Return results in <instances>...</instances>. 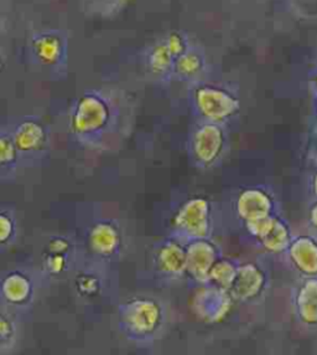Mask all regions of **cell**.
Here are the masks:
<instances>
[{"label":"cell","mask_w":317,"mask_h":355,"mask_svg":"<svg viewBox=\"0 0 317 355\" xmlns=\"http://www.w3.org/2000/svg\"><path fill=\"white\" fill-rule=\"evenodd\" d=\"M111 121L108 102L97 94L83 95L71 114V130L81 139H92L106 130Z\"/></svg>","instance_id":"2"},{"label":"cell","mask_w":317,"mask_h":355,"mask_svg":"<svg viewBox=\"0 0 317 355\" xmlns=\"http://www.w3.org/2000/svg\"><path fill=\"white\" fill-rule=\"evenodd\" d=\"M17 225L15 219L9 211H1L0 214V243L1 245L10 243L15 236Z\"/></svg>","instance_id":"25"},{"label":"cell","mask_w":317,"mask_h":355,"mask_svg":"<svg viewBox=\"0 0 317 355\" xmlns=\"http://www.w3.org/2000/svg\"><path fill=\"white\" fill-rule=\"evenodd\" d=\"M266 287V275L258 265L248 262L238 266V272L229 293L233 301L249 302L258 298Z\"/></svg>","instance_id":"7"},{"label":"cell","mask_w":317,"mask_h":355,"mask_svg":"<svg viewBox=\"0 0 317 355\" xmlns=\"http://www.w3.org/2000/svg\"><path fill=\"white\" fill-rule=\"evenodd\" d=\"M175 60L166 42H158L147 53V67L155 76H167L174 72Z\"/></svg>","instance_id":"18"},{"label":"cell","mask_w":317,"mask_h":355,"mask_svg":"<svg viewBox=\"0 0 317 355\" xmlns=\"http://www.w3.org/2000/svg\"><path fill=\"white\" fill-rule=\"evenodd\" d=\"M194 107L207 122L222 125L239 112L241 102L228 89L216 85H201L194 89Z\"/></svg>","instance_id":"3"},{"label":"cell","mask_w":317,"mask_h":355,"mask_svg":"<svg viewBox=\"0 0 317 355\" xmlns=\"http://www.w3.org/2000/svg\"><path fill=\"white\" fill-rule=\"evenodd\" d=\"M237 214L244 223L262 219L274 213L273 196L262 188H248L242 191L235 204Z\"/></svg>","instance_id":"10"},{"label":"cell","mask_w":317,"mask_h":355,"mask_svg":"<svg viewBox=\"0 0 317 355\" xmlns=\"http://www.w3.org/2000/svg\"><path fill=\"white\" fill-rule=\"evenodd\" d=\"M226 135L222 125L205 121L199 125L191 137V154L200 168H210L224 153Z\"/></svg>","instance_id":"5"},{"label":"cell","mask_w":317,"mask_h":355,"mask_svg":"<svg viewBox=\"0 0 317 355\" xmlns=\"http://www.w3.org/2000/svg\"><path fill=\"white\" fill-rule=\"evenodd\" d=\"M205 69V58L203 55L194 50L188 49V51L182 53L175 60V69L174 72H176L179 76L183 80H191L194 77L199 76L201 72Z\"/></svg>","instance_id":"19"},{"label":"cell","mask_w":317,"mask_h":355,"mask_svg":"<svg viewBox=\"0 0 317 355\" xmlns=\"http://www.w3.org/2000/svg\"><path fill=\"white\" fill-rule=\"evenodd\" d=\"M167 48L170 50V53H172V56L177 59L179 56H181L182 53H186L188 50V42L186 39L183 37L182 34L177 33V31H172L167 36V39L165 40Z\"/></svg>","instance_id":"27"},{"label":"cell","mask_w":317,"mask_h":355,"mask_svg":"<svg viewBox=\"0 0 317 355\" xmlns=\"http://www.w3.org/2000/svg\"><path fill=\"white\" fill-rule=\"evenodd\" d=\"M233 298L228 291L218 288L211 284V287H207L201 291L194 297V308L197 315H200L206 322H219L224 320V315L228 313L232 307Z\"/></svg>","instance_id":"9"},{"label":"cell","mask_w":317,"mask_h":355,"mask_svg":"<svg viewBox=\"0 0 317 355\" xmlns=\"http://www.w3.org/2000/svg\"><path fill=\"white\" fill-rule=\"evenodd\" d=\"M188 256V275L200 284H208V275L213 265L221 259L219 249L211 240L199 239L185 243Z\"/></svg>","instance_id":"6"},{"label":"cell","mask_w":317,"mask_h":355,"mask_svg":"<svg viewBox=\"0 0 317 355\" xmlns=\"http://www.w3.org/2000/svg\"><path fill=\"white\" fill-rule=\"evenodd\" d=\"M275 216L276 214H273V215L265 216V218H262V219L253 220V221L244 223V225H246L248 232L255 240L259 241V240H262L269 232L271 226H273L274 221H275Z\"/></svg>","instance_id":"22"},{"label":"cell","mask_w":317,"mask_h":355,"mask_svg":"<svg viewBox=\"0 0 317 355\" xmlns=\"http://www.w3.org/2000/svg\"><path fill=\"white\" fill-rule=\"evenodd\" d=\"M155 268L167 279H181L188 273L186 245L179 239H170L161 243L155 254Z\"/></svg>","instance_id":"8"},{"label":"cell","mask_w":317,"mask_h":355,"mask_svg":"<svg viewBox=\"0 0 317 355\" xmlns=\"http://www.w3.org/2000/svg\"><path fill=\"white\" fill-rule=\"evenodd\" d=\"M12 136L20 154L36 153L46 146V128L37 119H23L17 125Z\"/></svg>","instance_id":"12"},{"label":"cell","mask_w":317,"mask_h":355,"mask_svg":"<svg viewBox=\"0 0 317 355\" xmlns=\"http://www.w3.org/2000/svg\"><path fill=\"white\" fill-rule=\"evenodd\" d=\"M18 154L19 150L14 143L12 135L3 132L0 136V166L3 177H6V172L15 169Z\"/></svg>","instance_id":"21"},{"label":"cell","mask_w":317,"mask_h":355,"mask_svg":"<svg viewBox=\"0 0 317 355\" xmlns=\"http://www.w3.org/2000/svg\"><path fill=\"white\" fill-rule=\"evenodd\" d=\"M70 241L64 236L51 237L46 246V252L66 254L70 250Z\"/></svg>","instance_id":"28"},{"label":"cell","mask_w":317,"mask_h":355,"mask_svg":"<svg viewBox=\"0 0 317 355\" xmlns=\"http://www.w3.org/2000/svg\"><path fill=\"white\" fill-rule=\"evenodd\" d=\"M119 322L125 336L143 342L153 338L164 322V311L154 298L136 297L119 307Z\"/></svg>","instance_id":"1"},{"label":"cell","mask_w":317,"mask_h":355,"mask_svg":"<svg viewBox=\"0 0 317 355\" xmlns=\"http://www.w3.org/2000/svg\"><path fill=\"white\" fill-rule=\"evenodd\" d=\"M238 266L239 265H235L233 261L228 259H218L208 275V284L229 292L238 272Z\"/></svg>","instance_id":"20"},{"label":"cell","mask_w":317,"mask_h":355,"mask_svg":"<svg viewBox=\"0 0 317 355\" xmlns=\"http://www.w3.org/2000/svg\"><path fill=\"white\" fill-rule=\"evenodd\" d=\"M293 232L288 223L280 216H275V221L269 232L262 240H259L263 249L271 254H279L287 252L293 241Z\"/></svg>","instance_id":"17"},{"label":"cell","mask_w":317,"mask_h":355,"mask_svg":"<svg viewBox=\"0 0 317 355\" xmlns=\"http://www.w3.org/2000/svg\"><path fill=\"white\" fill-rule=\"evenodd\" d=\"M307 220H309V225L311 226L314 230L317 231V199H315V202H312L309 207Z\"/></svg>","instance_id":"29"},{"label":"cell","mask_w":317,"mask_h":355,"mask_svg":"<svg viewBox=\"0 0 317 355\" xmlns=\"http://www.w3.org/2000/svg\"><path fill=\"white\" fill-rule=\"evenodd\" d=\"M33 293V281L25 273L12 271L1 281V296L9 304L23 306L29 302Z\"/></svg>","instance_id":"15"},{"label":"cell","mask_w":317,"mask_h":355,"mask_svg":"<svg viewBox=\"0 0 317 355\" xmlns=\"http://www.w3.org/2000/svg\"><path fill=\"white\" fill-rule=\"evenodd\" d=\"M172 229L185 243L207 239L211 231V204L203 198L190 199L174 216Z\"/></svg>","instance_id":"4"},{"label":"cell","mask_w":317,"mask_h":355,"mask_svg":"<svg viewBox=\"0 0 317 355\" xmlns=\"http://www.w3.org/2000/svg\"><path fill=\"white\" fill-rule=\"evenodd\" d=\"M87 240L91 251L105 259L117 254L122 243L120 232L111 221H100L94 224L89 230Z\"/></svg>","instance_id":"13"},{"label":"cell","mask_w":317,"mask_h":355,"mask_svg":"<svg viewBox=\"0 0 317 355\" xmlns=\"http://www.w3.org/2000/svg\"><path fill=\"white\" fill-rule=\"evenodd\" d=\"M15 323L10 315L1 314L0 318V338H1V348L3 350L10 348L15 339Z\"/></svg>","instance_id":"24"},{"label":"cell","mask_w":317,"mask_h":355,"mask_svg":"<svg viewBox=\"0 0 317 355\" xmlns=\"http://www.w3.org/2000/svg\"><path fill=\"white\" fill-rule=\"evenodd\" d=\"M311 86L314 89V94H315V98H316V113H317V70L312 73L311 77Z\"/></svg>","instance_id":"31"},{"label":"cell","mask_w":317,"mask_h":355,"mask_svg":"<svg viewBox=\"0 0 317 355\" xmlns=\"http://www.w3.org/2000/svg\"><path fill=\"white\" fill-rule=\"evenodd\" d=\"M311 194L317 199V172L311 178Z\"/></svg>","instance_id":"30"},{"label":"cell","mask_w":317,"mask_h":355,"mask_svg":"<svg viewBox=\"0 0 317 355\" xmlns=\"http://www.w3.org/2000/svg\"><path fill=\"white\" fill-rule=\"evenodd\" d=\"M289 261L304 277L317 276V239L312 235L294 237L289 246Z\"/></svg>","instance_id":"11"},{"label":"cell","mask_w":317,"mask_h":355,"mask_svg":"<svg viewBox=\"0 0 317 355\" xmlns=\"http://www.w3.org/2000/svg\"><path fill=\"white\" fill-rule=\"evenodd\" d=\"M33 51L42 65H57L65 55V42L55 33H42L33 40Z\"/></svg>","instance_id":"16"},{"label":"cell","mask_w":317,"mask_h":355,"mask_svg":"<svg viewBox=\"0 0 317 355\" xmlns=\"http://www.w3.org/2000/svg\"><path fill=\"white\" fill-rule=\"evenodd\" d=\"M77 291L82 296L92 297L100 290V281L91 273H82L76 279Z\"/></svg>","instance_id":"23"},{"label":"cell","mask_w":317,"mask_h":355,"mask_svg":"<svg viewBox=\"0 0 317 355\" xmlns=\"http://www.w3.org/2000/svg\"><path fill=\"white\" fill-rule=\"evenodd\" d=\"M294 307L302 324L317 326V276L305 277L301 281L295 292Z\"/></svg>","instance_id":"14"},{"label":"cell","mask_w":317,"mask_h":355,"mask_svg":"<svg viewBox=\"0 0 317 355\" xmlns=\"http://www.w3.org/2000/svg\"><path fill=\"white\" fill-rule=\"evenodd\" d=\"M44 267L50 275H61L67 267V259L64 254H50L46 252L44 256Z\"/></svg>","instance_id":"26"}]
</instances>
